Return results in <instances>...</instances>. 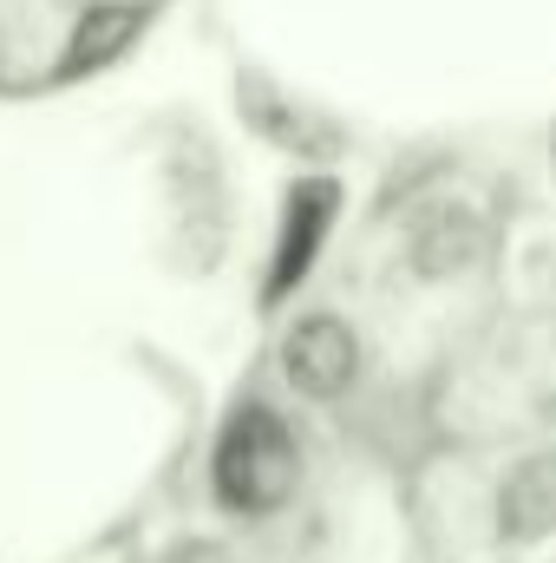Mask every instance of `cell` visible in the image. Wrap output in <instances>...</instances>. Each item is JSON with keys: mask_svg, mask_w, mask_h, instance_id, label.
<instances>
[{"mask_svg": "<svg viewBox=\"0 0 556 563\" xmlns=\"http://www.w3.org/2000/svg\"><path fill=\"white\" fill-rule=\"evenodd\" d=\"M294 472H301V452H294V432L281 426V413L269 407H236L223 439H216V498L236 511V518H269L294 498Z\"/></svg>", "mask_w": 556, "mask_h": 563, "instance_id": "cell-1", "label": "cell"}, {"mask_svg": "<svg viewBox=\"0 0 556 563\" xmlns=\"http://www.w3.org/2000/svg\"><path fill=\"white\" fill-rule=\"evenodd\" d=\"M334 210H341V190H334L327 177H301V184L281 197L276 256H269V282H263L269 301H288V295L308 282L314 256H321V243H327V230H334Z\"/></svg>", "mask_w": 556, "mask_h": 563, "instance_id": "cell-2", "label": "cell"}, {"mask_svg": "<svg viewBox=\"0 0 556 563\" xmlns=\"http://www.w3.org/2000/svg\"><path fill=\"white\" fill-rule=\"evenodd\" d=\"M354 367H360V341H354V328H347L341 314H301V321L281 334V374H288V387L308 394V400L347 394Z\"/></svg>", "mask_w": 556, "mask_h": 563, "instance_id": "cell-3", "label": "cell"}, {"mask_svg": "<svg viewBox=\"0 0 556 563\" xmlns=\"http://www.w3.org/2000/svg\"><path fill=\"white\" fill-rule=\"evenodd\" d=\"M144 33V7L138 0H99L73 20L66 33V53H59V79H86L99 66H112L132 40Z\"/></svg>", "mask_w": 556, "mask_h": 563, "instance_id": "cell-4", "label": "cell"}, {"mask_svg": "<svg viewBox=\"0 0 556 563\" xmlns=\"http://www.w3.org/2000/svg\"><path fill=\"white\" fill-rule=\"evenodd\" d=\"M498 531L518 544H537L556 531V459H524L498 485Z\"/></svg>", "mask_w": 556, "mask_h": 563, "instance_id": "cell-5", "label": "cell"}]
</instances>
